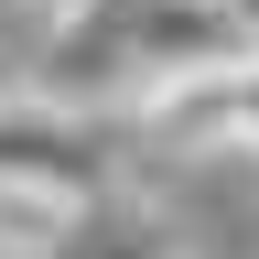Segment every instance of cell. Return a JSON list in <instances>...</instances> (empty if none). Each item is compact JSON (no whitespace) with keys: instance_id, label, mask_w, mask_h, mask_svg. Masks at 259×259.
<instances>
[{"instance_id":"obj_1","label":"cell","mask_w":259,"mask_h":259,"mask_svg":"<svg viewBox=\"0 0 259 259\" xmlns=\"http://www.w3.org/2000/svg\"><path fill=\"white\" fill-rule=\"evenodd\" d=\"M0 184L87 216L97 194L119 184V119H87L76 97H44V87L0 97Z\"/></svg>"},{"instance_id":"obj_2","label":"cell","mask_w":259,"mask_h":259,"mask_svg":"<svg viewBox=\"0 0 259 259\" xmlns=\"http://www.w3.org/2000/svg\"><path fill=\"white\" fill-rule=\"evenodd\" d=\"M65 238H76V216L44 205V194H22V184H0V259H54Z\"/></svg>"},{"instance_id":"obj_3","label":"cell","mask_w":259,"mask_h":259,"mask_svg":"<svg viewBox=\"0 0 259 259\" xmlns=\"http://www.w3.org/2000/svg\"><path fill=\"white\" fill-rule=\"evenodd\" d=\"M0 97H22V65H11V44H0Z\"/></svg>"},{"instance_id":"obj_4","label":"cell","mask_w":259,"mask_h":259,"mask_svg":"<svg viewBox=\"0 0 259 259\" xmlns=\"http://www.w3.org/2000/svg\"><path fill=\"white\" fill-rule=\"evenodd\" d=\"M227 11H238V22H248V44H259V0H227Z\"/></svg>"},{"instance_id":"obj_5","label":"cell","mask_w":259,"mask_h":259,"mask_svg":"<svg viewBox=\"0 0 259 259\" xmlns=\"http://www.w3.org/2000/svg\"><path fill=\"white\" fill-rule=\"evenodd\" d=\"M248 173H259V162H248Z\"/></svg>"}]
</instances>
